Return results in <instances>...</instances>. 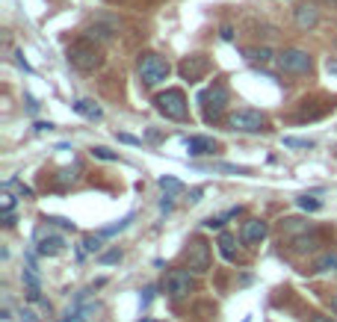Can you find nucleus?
<instances>
[{
	"label": "nucleus",
	"mask_w": 337,
	"mask_h": 322,
	"mask_svg": "<svg viewBox=\"0 0 337 322\" xmlns=\"http://www.w3.org/2000/svg\"><path fill=\"white\" fill-rule=\"evenodd\" d=\"M68 62H71L77 71H95L98 65L104 62V53H101V48L95 45V39L86 36V39H77L71 48H68Z\"/></svg>",
	"instance_id": "f257e3e1"
},
{
	"label": "nucleus",
	"mask_w": 337,
	"mask_h": 322,
	"mask_svg": "<svg viewBox=\"0 0 337 322\" xmlns=\"http://www.w3.org/2000/svg\"><path fill=\"white\" fill-rule=\"evenodd\" d=\"M198 107H201V112H204L207 124H216V121L222 119L225 107H228V86L222 83V80L210 83L204 92L198 95Z\"/></svg>",
	"instance_id": "f03ea898"
},
{
	"label": "nucleus",
	"mask_w": 337,
	"mask_h": 322,
	"mask_svg": "<svg viewBox=\"0 0 337 322\" xmlns=\"http://www.w3.org/2000/svg\"><path fill=\"white\" fill-rule=\"evenodd\" d=\"M157 104V112L160 116H166L172 121H186L190 116V104H186V95H183L181 89H166V92H160L154 98Z\"/></svg>",
	"instance_id": "7ed1b4c3"
},
{
	"label": "nucleus",
	"mask_w": 337,
	"mask_h": 322,
	"mask_svg": "<svg viewBox=\"0 0 337 322\" xmlns=\"http://www.w3.org/2000/svg\"><path fill=\"white\" fill-rule=\"evenodd\" d=\"M168 71H172V65H168V60H163L160 53H142L139 56V80H142L145 86H160L163 80L168 77Z\"/></svg>",
	"instance_id": "20e7f679"
},
{
	"label": "nucleus",
	"mask_w": 337,
	"mask_h": 322,
	"mask_svg": "<svg viewBox=\"0 0 337 322\" xmlns=\"http://www.w3.org/2000/svg\"><path fill=\"white\" fill-rule=\"evenodd\" d=\"M163 290H166L168 298L181 301V298H190V293H195V278L193 269H172L163 281Z\"/></svg>",
	"instance_id": "39448f33"
},
{
	"label": "nucleus",
	"mask_w": 337,
	"mask_h": 322,
	"mask_svg": "<svg viewBox=\"0 0 337 322\" xmlns=\"http://www.w3.org/2000/svg\"><path fill=\"white\" fill-rule=\"evenodd\" d=\"M228 130L234 133H260L266 130V119L264 112H257V109H237V112H231L228 116Z\"/></svg>",
	"instance_id": "423d86ee"
},
{
	"label": "nucleus",
	"mask_w": 337,
	"mask_h": 322,
	"mask_svg": "<svg viewBox=\"0 0 337 322\" xmlns=\"http://www.w3.org/2000/svg\"><path fill=\"white\" fill-rule=\"evenodd\" d=\"M183 260L193 269L195 275H204L210 269V242L201 237H193L186 242V251H183Z\"/></svg>",
	"instance_id": "0eeeda50"
},
{
	"label": "nucleus",
	"mask_w": 337,
	"mask_h": 322,
	"mask_svg": "<svg viewBox=\"0 0 337 322\" xmlns=\"http://www.w3.org/2000/svg\"><path fill=\"white\" fill-rule=\"evenodd\" d=\"M278 68L287 74H308L311 71V53L302 48H284L278 53Z\"/></svg>",
	"instance_id": "6e6552de"
},
{
	"label": "nucleus",
	"mask_w": 337,
	"mask_h": 322,
	"mask_svg": "<svg viewBox=\"0 0 337 322\" xmlns=\"http://www.w3.org/2000/svg\"><path fill=\"white\" fill-rule=\"evenodd\" d=\"M36 251L45 254V257H53V254H62L65 251V239L60 234H53L50 225H39L36 228Z\"/></svg>",
	"instance_id": "1a4fd4ad"
},
{
	"label": "nucleus",
	"mask_w": 337,
	"mask_h": 322,
	"mask_svg": "<svg viewBox=\"0 0 337 322\" xmlns=\"http://www.w3.org/2000/svg\"><path fill=\"white\" fill-rule=\"evenodd\" d=\"M178 71L186 83H198V80H204L207 71H210V60L201 56V53H193V56H186V60L178 65Z\"/></svg>",
	"instance_id": "9d476101"
},
{
	"label": "nucleus",
	"mask_w": 337,
	"mask_h": 322,
	"mask_svg": "<svg viewBox=\"0 0 337 322\" xmlns=\"http://www.w3.org/2000/svg\"><path fill=\"white\" fill-rule=\"evenodd\" d=\"M269 234V228H266V222H260V219H246L240 228V239L246 242V245H254V242H260V239Z\"/></svg>",
	"instance_id": "9b49d317"
},
{
	"label": "nucleus",
	"mask_w": 337,
	"mask_h": 322,
	"mask_svg": "<svg viewBox=\"0 0 337 322\" xmlns=\"http://www.w3.org/2000/svg\"><path fill=\"white\" fill-rule=\"evenodd\" d=\"M293 21H296L299 30H311V27H316V21H320V12H316L313 3H299L296 12H293Z\"/></svg>",
	"instance_id": "f8f14e48"
},
{
	"label": "nucleus",
	"mask_w": 337,
	"mask_h": 322,
	"mask_svg": "<svg viewBox=\"0 0 337 322\" xmlns=\"http://www.w3.org/2000/svg\"><path fill=\"white\" fill-rule=\"evenodd\" d=\"M320 245V237H316V231H308V234H302V237H293L290 239V249L296 251V254H308V251H316Z\"/></svg>",
	"instance_id": "ddd939ff"
},
{
	"label": "nucleus",
	"mask_w": 337,
	"mask_h": 322,
	"mask_svg": "<svg viewBox=\"0 0 337 322\" xmlns=\"http://www.w3.org/2000/svg\"><path fill=\"white\" fill-rule=\"evenodd\" d=\"M186 148H190V157H201V154H213L216 151V142L210 136H190L186 139Z\"/></svg>",
	"instance_id": "4468645a"
},
{
	"label": "nucleus",
	"mask_w": 337,
	"mask_h": 322,
	"mask_svg": "<svg viewBox=\"0 0 337 322\" xmlns=\"http://www.w3.org/2000/svg\"><path fill=\"white\" fill-rule=\"evenodd\" d=\"M308 231H313V225L305 222V219H284V222H281V234H284L287 239L302 237V234H308Z\"/></svg>",
	"instance_id": "2eb2a0df"
},
{
	"label": "nucleus",
	"mask_w": 337,
	"mask_h": 322,
	"mask_svg": "<svg viewBox=\"0 0 337 322\" xmlns=\"http://www.w3.org/2000/svg\"><path fill=\"white\" fill-rule=\"evenodd\" d=\"M311 272H334L337 275V251H323V254H316Z\"/></svg>",
	"instance_id": "dca6fc26"
},
{
	"label": "nucleus",
	"mask_w": 337,
	"mask_h": 322,
	"mask_svg": "<svg viewBox=\"0 0 337 322\" xmlns=\"http://www.w3.org/2000/svg\"><path fill=\"white\" fill-rule=\"evenodd\" d=\"M74 112H80V116H83V119H89V121H98L101 116H104V109L98 107L95 101H89V98L74 101Z\"/></svg>",
	"instance_id": "f3484780"
},
{
	"label": "nucleus",
	"mask_w": 337,
	"mask_h": 322,
	"mask_svg": "<svg viewBox=\"0 0 337 322\" xmlns=\"http://www.w3.org/2000/svg\"><path fill=\"white\" fill-rule=\"evenodd\" d=\"M216 245H219L222 257H225L228 263H234V260H237V249H234V245H237V239H234V234L222 231V234H219V239H216Z\"/></svg>",
	"instance_id": "a211bd4d"
},
{
	"label": "nucleus",
	"mask_w": 337,
	"mask_h": 322,
	"mask_svg": "<svg viewBox=\"0 0 337 322\" xmlns=\"http://www.w3.org/2000/svg\"><path fill=\"white\" fill-rule=\"evenodd\" d=\"M130 219H133V213H130V216H124V219H121V222H113V225L101 228V231H98V234H101V237H104V239H107V237H116V234H121V231H124V228L130 225Z\"/></svg>",
	"instance_id": "6ab92c4d"
},
{
	"label": "nucleus",
	"mask_w": 337,
	"mask_h": 322,
	"mask_svg": "<svg viewBox=\"0 0 337 322\" xmlns=\"http://www.w3.org/2000/svg\"><path fill=\"white\" fill-rule=\"evenodd\" d=\"M160 190L166 195H178V192H183V183L178 178H160Z\"/></svg>",
	"instance_id": "aec40b11"
},
{
	"label": "nucleus",
	"mask_w": 337,
	"mask_h": 322,
	"mask_svg": "<svg viewBox=\"0 0 337 322\" xmlns=\"http://www.w3.org/2000/svg\"><path fill=\"white\" fill-rule=\"evenodd\" d=\"M101 234H86L83 237V251L89 254V251H101Z\"/></svg>",
	"instance_id": "412c9836"
},
{
	"label": "nucleus",
	"mask_w": 337,
	"mask_h": 322,
	"mask_svg": "<svg viewBox=\"0 0 337 322\" xmlns=\"http://www.w3.org/2000/svg\"><path fill=\"white\" fill-rule=\"evenodd\" d=\"M246 56H249V60H254V62H269L272 60V50L269 48H254V50H246Z\"/></svg>",
	"instance_id": "4be33fe9"
},
{
	"label": "nucleus",
	"mask_w": 337,
	"mask_h": 322,
	"mask_svg": "<svg viewBox=\"0 0 337 322\" xmlns=\"http://www.w3.org/2000/svg\"><path fill=\"white\" fill-rule=\"evenodd\" d=\"M92 157H98V160H107V163H116V160H119V154H116V151H109V148H104V145L92 148Z\"/></svg>",
	"instance_id": "5701e85b"
},
{
	"label": "nucleus",
	"mask_w": 337,
	"mask_h": 322,
	"mask_svg": "<svg viewBox=\"0 0 337 322\" xmlns=\"http://www.w3.org/2000/svg\"><path fill=\"white\" fill-rule=\"evenodd\" d=\"M284 148H313V139H299V136H284Z\"/></svg>",
	"instance_id": "b1692460"
},
{
	"label": "nucleus",
	"mask_w": 337,
	"mask_h": 322,
	"mask_svg": "<svg viewBox=\"0 0 337 322\" xmlns=\"http://www.w3.org/2000/svg\"><path fill=\"white\" fill-rule=\"evenodd\" d=\"M74 180H77V175H74L71 168H62L60 175H57V186L62 190V186H68V183H74Z\"/></svg>",
	"instance_id": "393cba45"
},
{
	"label": "nucleus",
	"mask_w": 337,
	"mask_h": 322,
	"mask_svg": "<svg viewBox=\"0 0 337 322\" xmlns=\"http://www.w3.org/2000/svg\"><path fill=\"white\" fill-rule=\"evenodd\" d=\"M121 260V251L119 249H109V251H104L101 257H98V263H104V266H109V263H119Z\"/></svg>",
	"instance_id": "a878e982"
},
{
	"label": "nucleus",
	"mask_w": 337,
	"mask_h": 322,
	"mask_svg": "<svg viewBox=\"0 0 337 322\" xmlns=\"http://www.w3.org/2000/svg\"><path fill=\"white\" fill-rule=\"evenodd\" d=\"M216 172H228V175H249V168H242V166H231V163H216Z\"/></svg>",
	"instance_id": "bb28decb"
},
{
	"label": "nucleus",
	"mask_w": 337,
	"mask_h": 322,
	"mask_svg": "<svg viewBox=\"0 0 337 322\" xmlns=\"http://www.w3.org/2000/svg\"><path fill=\"white\" fill-rule=\"evenodd\" d=\"M299 207H302V210H308V213H313V210H320V207H323V201H316V198H308V195H302V198H299Z\"/></svg>",
	"instance_id": "cd10ccee"
},
{
	"label": "nucleus",
	"mask_w": 337,
	"mask_h": 322,
	"mask_svg": "<svg viewBox=\"0 0 337 322\" xmlns=\"http://www.w3.org/2000/svg\"><path fill=\"white\" fill-rule=\"evenodd\" d=\"M12 207H15V195L6 190L3 195H0V210H3V213H12Z\"/></svg>",
	"instance_id": "c85d7f7f"
},
{
	"label": "nucleus",
	"mask_w": 337,
	"mask_h": 322,
	"mask_svg": "<svg viewBox=\"0 0 337 322\" xmlns=\"http://www.w3.org/2000/svg\"><path fill=\"white\" fill-rule=\"evenodd\" d=\"M45 222H50V225H60V228H65V231H74V222H71V219H62V216H48Z\"/></svg>",
	"instance_id": "c756f323"
},
{
	"label": "nucleus",
	"mask_w": 337,
	"mask_h": 322,
	"mask_svg": "<svg viewBox=\"0 0 337 322\" xmlns=\"http://www.w3.org/2000/svg\"><path fill=\"white\" fill-rule=\"evenodd\" d=\"M6 190H18L21 195H27V198L33 195V190H30V186H24V183H18V180H6Z\"/></svg>",
	"instance_id": "7c9ffc66"
},
{
	"label": "nucleus",
	"mask_w": 337,
	"mask_h": 322,
	"mask_svg": "<svg viewBox=\"0 0 337 322\" xmlns=\"http://www.w3.org/2000/svg\"><path fill=\"white\" fill-rule=\"evenodd\" d=\"M116 139L124 142V145H142V139H139V136H130V133H116Z\"/></svg>",
	"instance_id": "2f4dec72"
},
{
	"label": "nucleus",
	"mask_w": 337,
	"mask_h": 322,
	"mask_svg": "<svg viewBox=\"0 0 337 322\" xmlns=\"http://www.w3.org/2000/svg\"><path fill=\"white\" fill-rule=\"evenodd\" d=\"M222 222H225V216H219V219H213V216H210V219H204V228H222Z\"/></svg>",
	"instance_id": "473e14b6"
},
{
	"label": "nucleus",
	"mask_w": 337,
	"mask_h": 322,
	"mask_svg": "<svg viewBox=\"0 0 337 322\" xmlns=\"http://www.w3.org/2000/svg\"><path fill=\"white\" fill-rule=\"evenodd\" d=\"M219 36L225 39V42H231V39H234V27H222V30H219Z\"/></svg>",
	"instance_id": "72a5a7b5"
},
{
	"label": "nucleus",
	"mask_w": 337,
	"mask_h": 322,
	"mask_svg": "<svg viewBox=\"0 0 337 322\" xmlns=\"http://www.w3.org/2000/svg\"><path fill=\"white\" fill-rule=\"evenodd\" d=\"M15 56H18V60H15V62H18V65H21L24 71H33V68H30V62L24 60V53H15Z\"/></svg>",
	"instance_id": "f704fd0d"
},
{
	"label": "nucleus",
	"mask_w": 337,
	"mask_h": 322,
	"mask_svg": "<svg viewBox=\"0 0 337 322\" xmlns=\"http://www.w3.org/2000/svg\"><path fill=\"white\" fill-rule=\"evenodd\" d=\"M21 319H24V322H39L33 310H21Z\"/></svg>",
	"instance_id": "c9c22d12"
},
{
	"label": "nucleus",
	"mask_w": 337,
	"mask_h": 322,
	"mask_svg": "<svg viewBox=\"0 0 337 322\" xmlns=\"http://www.w3.org/2000/svg\"><path fill=\"white\" fill-rule=\"evenodd\" d=\"M154 298V287H145V296H142V305H148Z\"/></svg>",
	"instance_id": "e433bc0d"
},
{
	"label": "nucleus",
	"mask_w": 337,
	"mask_h": 322,
	"mask_svg": "<svg viewBox=\"0 0 337 322\" xmlns=\"http://www.w3.org/2000/svg\"><path fill=\"white\" fill-rule=\"evenodd\" d=\"M50 127H53V124H50V121H36V130H39V133L50 130Z\"/></svg>",
	"instance_id": "4c0bfd02"
},
{
	"label": "nucleus",
	"mask_w": 337,
	"mask_h": 322,
	"mask_svg": "<svg viewBox=\"0 0 337 322\" xmlns=\"http://www.w3.org/2000/svg\"><path fill=\"white\" fill-rule=\"evenodd\" d=\"M201 195H204V190H193V192H190V201H201Z\"/></svg>",
	"instance_id": "58836bf2"
},
{
	"label": "nucleus",
	"mask_w": 337,
	"mask_h": 322,
	"mask_svg": "<svg viewBox=\"0 0 337 322\" xmlns=\"http://www.w3.org/2000/svg\"><path fill=\"white\" fill-rule=\"evenodd\" d=\"M308 322H334V319H328V316H313V319H308Z\"/></svg>",
	"instance_id": "ea45409f"
},
{
	"label": "nucleus",
	"mask_w": 337,
	"mask_h": 322,
	"mask_svg": "<svg viewBox=\"0 0 337 322\" xmlns=\"http://www.w3.org/2000/svg\"><path fill=\"white\" fill-rule=\"evenodd\" d=\"M328 301H331V308L337 310V296H331V298H328Z\"/></svg>",
	"instance_id": "a19ab883"
},
{
	"label": "nucleus",
	"mask_w": 337,
	"mask_h": 322,
	"mask_svg": "<svg viewBox=\"0 0 337 322\" xmlns=\"http://www.w3.org/2000/svg\"><path fill=\"white\" fill-rule=\"evenodd\" d=\"M325 3H331V6H337V0H325Z\"/></svg>",
	"instance_id": "79ce46f5"
},
{
	"label": "nucleus",
	"mask_w": 337,
	"mask_h": 322,
	"mask_svg": "<svg viewBox=\"0 0 337 322\" xmlns=\"http://www.w3.org/2000/svg\"><path fill=\"white\" fill-rule=\"evenodd\" d=\"M142 322H151V319H142Z\"/></svg>",
	"instance_id": "37998d69"
}]
</instances>
